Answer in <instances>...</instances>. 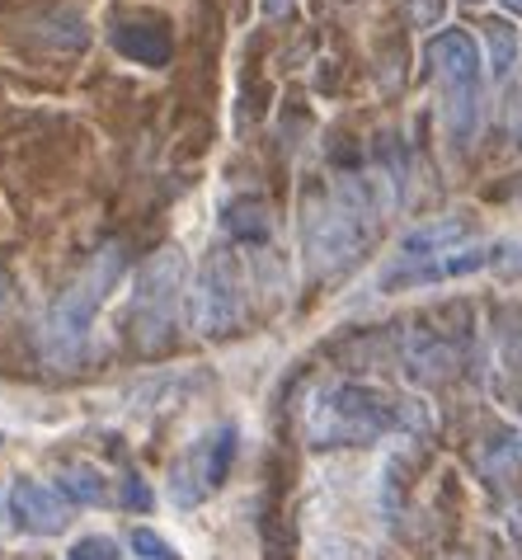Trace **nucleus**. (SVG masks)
I'll return each mask as SVG.
<instances>
[{
	"label": "nucleus",
	"instance_id": "2",
	"mask_svg": "<svg viewBox=\"0 0 522 560\" xmlns=\"http://www.w3.org/2000/svg\"><path fill=\"white\" fill-rule=\"evenodd\" d=\"M122 264H128V259H122V250H118V245H109V250H99L95 259H90L85 273L75 278V283L52 302L48 325H43V339H48V358L67 363V358L81 353V345L90 339V325H95L104 298H109L114 283H118Z\"/></svg>",
	"mask_w": 522,
	"mask_h": 560
},
{
	"label": "nucleus",
	"instance_id": "10",
	"mask_svg": "<svg viewBox=\"0 0 522 560\" xmlns=\"http://www.w3.org/2000/svg\"><path fill=\"white\" fill-rule=\"evenodd\" d=\"M462 236H466V222L448 217V222H434V226L410 231V236L401 241V255L405 259H434V255H448V245H456Z\"/></svg>",
	"mask_w": 522,
	"mask_h": 560
},
{
	"label": "nucleus",
	"instance_id": "12",
	"mask_svg": "<svg viewBox=\"0 0 522 560\" xmlns=\"http://www.w3.org/2000/svg\"><path fill=\"white\" fill-rule=\"evenodd\" d=\"M222 222L236 241H264L269 236V208L259 203V198H236V203H226Z\"/></svg>",
	"mask_w": 522,
	"mask_h": 560
},
{
	"label": "nucleus",
	"instance_id": "8",
	"mask_svg": "<svg viewBox=\"0 0 522 560\" xmlns=\"http://www.w3.org/2000/svg\"><path fill=\"white\" fill-rule=\"evenodd\" d=\"M109 43L114 48L137 61V67H165L175 52V43H170V28H165L161 20H146V14H118V20L109 24Z\"/></svg>",
	"mask_w": 522,
	"mask_h": 560
},
{
	"label": "nucleus",
	"instance_id": "9",
	"mask_svg": "<svg viewBox=\"0 0 522 560\" xmlns=\"http://www.w3.org/2000/svg\"><path fill=\"white\" fill-rule=\"evenodd\" d=\"M495 259V250L485 245H466V250H448L442 259H428V264H410V269H391L381 278V288H414V283H442V278H466L475 269Z\"/></svg>",
	"mask_w": 522,
	"mask_h": 560
},
{
	"label": "nucleus",
	"instance_id": "21",
	"mask_svg": "<svg viewBox=\"0 0 522 560\" xmlns=\"http://www.w3.org/2000/svg\"><path fill=\"white\" fill-rule=\"evenodd\" d=\"M503 5H509L513 14H522V0H503Z\"/></svg>",
	"mask_w": 522,
	"mask_h": 560
},
{
	"label": "nucleus",
	"instance_id": "16",
	"mask_svg": "<svg viewBox=\"0 0 522 560\" xmlns=\"http://www.w3.org/2000/svg\"><path fill=\"white\" fill-rule=\"evenodd\" d=\"M67 560H118V541L114 537H81Z\"/></svg>",
	"mask_w": 522,
	"mask_h": 560
},
{
	"label": "nucleus",
	"instance_id": "1",
	"mask_svg": "<svg viewBox=\"0 0 522 560\" xmlns=\"http://www.w3.org/2000/svg\"><path fill=\"white\" fill-rule=\"evenodd\" d=\"M391 424H395V410L387 396L358 382H340L316 396L311 415H306V439L316 447H363V443H377Z\"/></svg>",
	"mask_w": 522,
	"mask_h": 560
},
{
	"label": "nucleus",
	"instance_id": "13",
	"mask_svg": "<svg viewBox=\"0 0 522 560\" xmlns=\"http://www.w3.org/2000/svg\"><path fill=\"white\" fill-rule=\"evenodd\" d=\"M410 368H414V377H442V372L452 368V349L448 345H438L434 335H410Z\"/></svg>",
	"mask_w": 522,
	"mask_h": 560
},
{
	"label": "nucleus",
	"instance_id": "7",
	"mask_svg": "<svg viewBox=\"0 0 522 560\" xmlns=\"http://www.w3.org/2000/svg\"><path fill=\"white\" fill-rule=\"evenodd\" d=\"M10 513L20 518L24 533H34V537H57V533H67L71 527L67 494L52 490V486H38V480H14Z\"/></svg>",
	"mask_w": 522,
	"mask_h": 560
},
{
	"label": "nucleus",
	"instance_id": "17",
	"mask_svg": "<svg viewBox=\"0 0 522 560\" xmlns=\"http://www.w3.org/2000/svg\"><path fill=\"white\" fill-rule=\"evenodd\" d=\"M410 14L419 24H438L442 20V0H410Z\"/></svg>",
	"mask_w": 522,
	"mask_h": 560
},
{
	"label": "nucleus",
	"instance_id": "11",
	"mask_svg": "<svg viewBox=\"0 0 522 560\" xmlns=\"http://www.w3.org/2000/svg\"><path fill=\"white\" fill-rule=\"evenodd\" d=\"M57 490L67 494L71 504H99L104 494H109V486H104V476H99V466H90V462H71V466H61Z\"/></svg>",
	"mask_w": 522,
	"mask_h": 560
},
{
	"label": "nucleus",
	"instance_id": "22",
	"mask_svg": "<svg viewBox=\"0 0 522 560\" xmlns=\"http://www.w3.org/2000/svg\"><path fill=\"white\" fill-rule=\"evenodd\" d=\"M471 5H481V0H471Z\"/></svg>",
	"mask_w": 522,
	"mask_h": 560
},
{
	"label": "nucleus",
	"instance_id": "20",
	"mask_svg": "<svg viewBox=\"0 0 522 560\" xmlns=\"http://www.w3.org/2000/svg\"><path fill=\"white\" fill-rule=\"evenodd\" d=\"M5 518H10V509H5V494H0V527H5Z\"/></svg>",
	"mask_w": 522,
	"mask_h": 560
},
{
	"label": "nucleus",
	"instance_id": "14",
	"mask_svg": "<svg viewBox=\"0 0 522 560\" xmlns=\"http://www.w3.org/2000/svg\"><path fill=\"white\" fill-rule=\"evenodd\" d=\"M485 43H489V71L509 75L518 61V28L509 20H489L485 24Z\"/></svg>",
	"mask_w": 522,
	"mask_h": 560
},
{
	"label": "nucleus",
	"instance_id": "6",
	"mask_svg": "<svg viewBox=\"0 0 522 560\" xmlns=\"http://www.w3.org/2000/svg\"><path fill=\"white\" fill-rule=\"evenodd\" d=\"M240 311H245V298H240L236 264L226 250H212L193 283V325L203 335H232L240 325Z\"/></svg>",
	"mask_w": 522,
	"mask_h": 560
},
{
	"label": "nucleus",
	"instance_id": "4",
	"mask_svg": "<svg viewBox=\"0 0 522 560\" xmlns=\"http://www.w3.org/2000/svg\"><path fill=\"white\" fill-rule=\"evenodd\" d=\"M183 250L179 245H165V250L151 255L142 269H137V288H132V335L146 353H161L170 345V330H175V302H179V288H183Z\"/></svg>",
	"mask_w": 522,
	"mask_h": 560
},
{
	"label": "nucleus",
	"instance_id": "18",
	"mask_svg": "<svg viewBox=\"0 0 522 560\" xmlns=\"http://www.w3.org/2000/svg\"><path fill=\"white\" fill-rule=\"evenodd\" d=\"M122 504H132V509H146V504H151V494H146V486H142V476L128 480V490H122Z\"/></svg>",
	"mask_w": 522,
	"mask_h": 560
},
{
	"label": "nucleus",
	"instance_id": "19",
	"mask_svg": "<svg viewBox=\"0 0 522 560\" xmlns=\"http://www.w3.org/2000/svg\"><path fill=\"white\" fill-rule=\"evenodd\" d=\"M292 5H297V0H264V14L269 20H287Z\"/></svg>",
	"mask_w": 522,
	"mask_h": 560
},
{
	"label": "nucleus",
	"instance_id": "5",
	"mask_svg": "<svg viewBox=\"0 0 522 560\" xmlns=\"http://www.w3.org/2000/svg\"><path fill=\"white\" fill-rule=\"evenodd\" d=\"M232 457H236V424H222V429L203 433V439H193L170 462V500L179 509H198L226 480Z\"/></svg>",
	"mask_w": 522,
	"mask_h": 560
},
{
	"label": "nucleus",
	"instance_id": "3",
	"mask_svg": "<svg viewBox=\"0 0 522 560\" xmlns=\"http://www.w3.org/2000/svg\"><path fill=\"white\" fill-rule=\"evenodd\" d=\"M428 61H434L442 90V118L456 142H471L481 128V52L466 28H442L428 38Z\"/></svg>",
	"mask_w": 522,
	"mask_h": 560
},
{
	"label": "nucleus",
	"instance_id": "15",
	"mask_svg": "<svg viewBox=\"0 0 522 560\" xmlns=\"http://www.w3.org/2000/svg\"><path fill=\"white\" fill-rule=\"evenodd\" d=\"M132 551H137V560H179L175 556V547L165 541L161 533H151V527H132Z\"/></svg>",
	"mask_w": 522,
	"mask_h": 560
}]
</instances>
